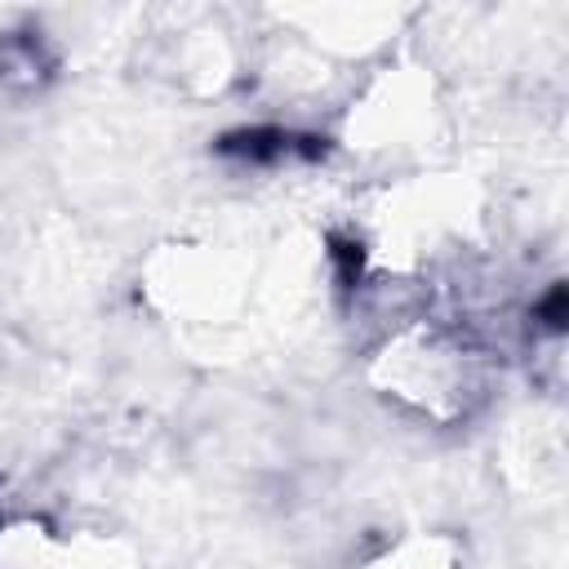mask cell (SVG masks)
Instances as JSON below:
<instances>
[{"mask_svg":"<svg viewBox=\"0 0 569 569\" xmlns=\"http://www.w3.org/2000/svg\"><path fill=\"white\" fill-rule=\"evenodd\" d=\"M373 382L431 422H458L485 400V356L462 329L422 316L382 342Z\"/></svg>","mask_w":569,"mask_h":569,"instance_id":"1","label":"cell"}]
</instances>
